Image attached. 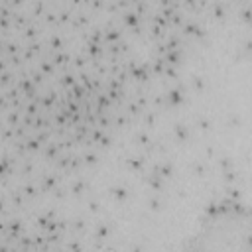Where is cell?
Wrapping results in <instances>:
<instances>
[{
  "instance_id": "1",
  "label": "cell",
  "mask_w": 252,
  "mask_h": 252,
  "mask_svg": "<svg viewBox=\"0 0 252 252\" xmlns=\"http://www.w3.org/2000/svg\"><path fill=\"white\" fill-rule=\"evenodd\" d=\"M183 252H248L246 217L236 207H220L201 222Z\"/></svg>"
}]
</instances>
